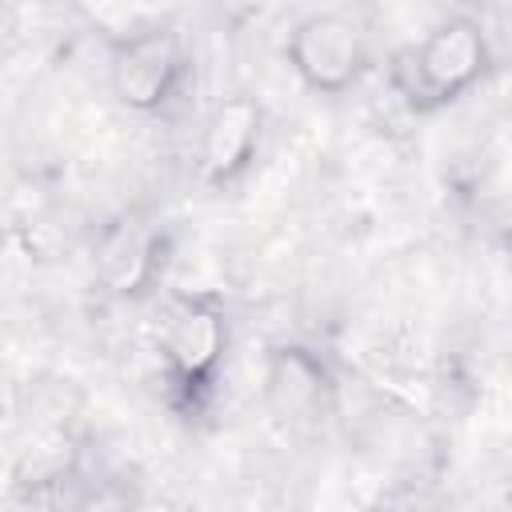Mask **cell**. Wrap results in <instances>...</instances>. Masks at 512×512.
Returning <instances> with one entry per match:
<instances>
[{"label":"cell","mask_w":512,"mask_h":512,"mask_svg":"<svg viewBox=\"0 0 512 512\" xmlns=\"http://www.w3.org/2000/svg\"><path fill=\"white\" fill-rule=\"evenodd\" d=\"M232 352V312L212 288L176 292L156 324V360L164 380V400L180 420L208 416L220 376Z\"/></svg>","instance_id":"cell-1"},{"label":"cell","mask_w":512,"mask_h":512,"mask_svg":"<svg viewBox=\"0 0 512 512\" xmlns=\"http://www.w3.org/2000/svg\"><path fill=\"white\" fill-rule=\"evenodd\" d=\"M496 68L492 36L480 16L448 12L420 40L388 56V88L412 116H436L472 96Z\"/></svg>","instance_id":"cell-2"},{"label":"cell","mask_w":512,"mask_h":512,"mask_svg":"<svg viewBox=\"0 0 512 512\" xmlns=\"http://www.w3.org/2000/svg\"><path fill=\"white\" fill-rule=\"evenodd\" d=\"M192 76V52L180 28L152 20L128 28L108 48V92L120 108L136 116L168 112Z\"/></svg>","instance_id":"cell-3"},{"label":"cell","mask_w":512,"mask_h":512,"mask_svg":"<svg viewBox=\"0 0 512 512\" xmlns=\"http://www.w3.org/2000/svg\"><path fill=\"white\" fill-rule=\"evenodd\" d=\"M172 228L148 208H120L92 240V284L112 304L148 300L172 260Z\"/></svg>","instance_id":"cell-4"},{"label":"cell","mask_w":512,"mask_h":512,"mask_svg":"<svg viewBox=\"0 0 512 512\" xmlns=\"http://www.w3.org/2000/svg\"><path fill=\"white\" fill-rule=\"evenodd\" d=\"M284 60L312 96H348L372 72V40L344 8H312L292 20Z\"/></svg>","instance_id":"cell-5"},{"label":"cell","mask_w":512,"mask_h":512,"mask_svg":"<svg viewBox=\"0 0 512 512\" xmlns=\"http://www.w3.org/2000/svg\"><path fill=\"white\" fill-rule=\"evenodd\" d=\"M260 396L276 424L284 428H316L340 396L336 364L304 340H280L264 352Z\"/></svg>","instance_id":"cell-6"},{"label":"cell","mask_w":512,"mask_h":512,"mask_svg":"<svg viewBox=\"0 0 512 512\" xmlns=\"http://www.w3.org/2000/svg\"><path fill=\"white\" fill-rule=\"evenodd\" d=\"M268 112L252 92H228L220 96L196 136V184L208 192L236 188L260 160Z\"/></svg>","instance_id":"cell-7"},{"label":"cell","mask_w":512,"mask_h":512,"mask_svg":"<svg viewBox=\"0 0 512 512\" xmlns=\"http://www.w3.org/2000/svg\"><path fill=\"white\" fill-rule=\"evenodd\" d=\"M68 512H140V492L128 476H96L80 480Z\"/></svg>","instance_id":"cell-8"}]
</instances>
